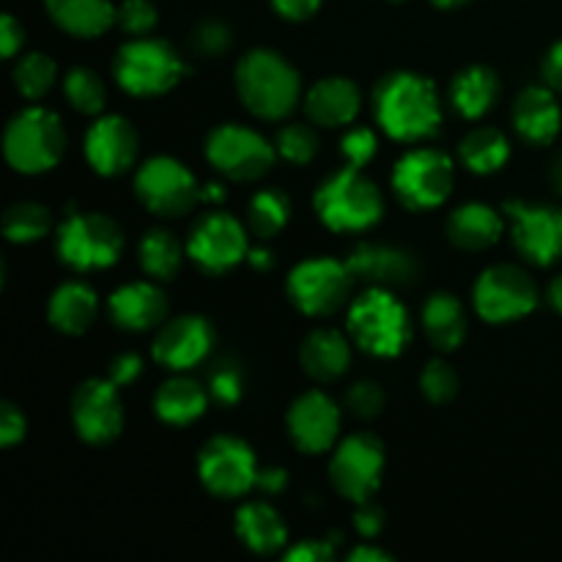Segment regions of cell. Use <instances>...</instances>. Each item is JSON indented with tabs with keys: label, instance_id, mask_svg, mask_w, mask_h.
I'll return each instance as SVG.
<instances>
[{
	"label": "cell",
	"instance_id": "6da1fadb",
	"mask_svg": "<svg viewBox=\"0 0 562 562\" xmlns=\"http://www.w3.org/2000/svg\"><path fill=\"white\" fill-rule=\"evenodd\" d=\"M373 113L379 126L395 140H423L439 130L437 88L415 71H393L373 91Z\"/></svg>",
	"mask_w": 562,
	"mask_h": 562
},
{
	"label": "cell",
	"instance_id": "7a4b0ae2",
	"mask_svg": "<svg viewBox=\"0 0 562 562\" xmlns=\"http://www.w3.org/2000/svg\"><path fill=\"white\" fill-rule=\"evenodd\" d=\"M300 75L274 49H252L236 66V93L258 119H285L300 102Z\"/></svg>",
	"mask_w": 562,
	"mask_h": 562
},
{
	"label": "cell",
	"instance_id": "3957f363",
	"mask_svg": "<svg viewBox=\"0 0 562 562\" xmlns=\"http://www.w3.org/2000/svg\"><path fill=\"white\" fill-rule=\"evenodd\" d=\"M3 151L16 173H44L55 168L66 151V132L58 115L47 108H25L5 126Z\"/></svg>",
	"mask_w": 562,
	"mask_h": 562
},
{
	"label": "cell",
	"instance_id": "277c9868",
	"mask_svg": "<svg viewBox=\"0 0 562 562\" xmlns=\"http://www.w3.org/2000/svg\"><path fill=\"white\" fill-rule=\"evenodd\" d=\"M316 212L333 231H366L382 220L384 198L362 168L346 165L318 187Z\"/></svg>",
	"mask_w": 562,
	"mask_h": 562
},
{
	"label": "cell",
	"instance_id": "5b68a950",
	"mask_svg": "<svg viewBox=\"0 0 562 562\" xmlns=\"http://www.w3.org/2000/svg\"><path fill=\"white\" fill-rule=\"evenodd\" d=\"M349 329L360 349L373 357H398L412 338L406 307L390 289L371 285L349 311Z\"/></svg>",
	"mask_w": 562,
	"mask_h": 562
},
{
	"label": "cell",
	"instance_id": "8992f818",
	"mask_svg": "<svg viewBox=\"0 0 562 562\" xmlns=\"http://www.w3.org/2000/svg\"><path fill=\"white\" fill-rule=\"evenodd\" d=\"M113 75L115 82L132 97H159L179 86L181 77L187 75V66L168 42L135 38L119 49Z\"/></svg>",
	"mask_w": 562,
	"mask_h": 562
},
{
	"label": "cell",
	"instance_id": "52a82bcc",
	"mask_svg": "<svg viewBox=\"0 0 562 562\" xmlns=\"http://www.w3.org/2000/svg\"><path fill=\"white\" fill-rule=\"evenodd\" d=\"M124 250V231L108 214L71 212L58 228V256L77 272L104 269L119 261Z\"/></svg>",
	"mask_w": 562,
	"mask_h": 562
},
{
	"label": "cell",
	"instance_id": "ba28073f",
	"mask_svg": "<svg viewBox=\"0 0 562 562\" xmlns=\"http://www.w3.org/2000/svg\"><path fill=\"white\" fill-rule=\"evenodd\" d=\"M456 170L448 154L437 148H417L398 159L393 170V190L406 209H434L448 201Z\"/></svg>",
	"mask_w": 562,
	"mask_h": 562
},
{
	"label": "cell",
	"instance_id": "9c48e42d",
	"mask_svg": "<svg viewBox=\"0 0 562 562\" xmlns=\"http://www.w3.org/2000/svg\"><path fill=\"white\" fill-rule=\"evenodd\" d=\"M278 148L258 132L239 124L212 130L206 140V157L214 168L234 181H258L274 165Z\"/></svg>",
	"mask_w": 562,
	"mask_h": 562
},
{
	"label": "cell",
	"instance_id": "30bf717a",
	"mask_svg": "<svg viewBox=\"0 0 562 562\" xmlns=\"http://www.w3.org/2000/svg\"><path fill=\"white\" fill-rule=\"evenodd\" d=\"M351 283H355V274L346 267V261L311 258L289 274V296L296 311L305 316H329L346 305Z\"/></svg>",
	"mask_w": 562,
	"mask_h": 562
},
{
	"label": "cell",
	"instance_id": "8fae6325",
	"mask_svg": "<svg viewBox=\"0 0 562 562\" xmlns=\"http://www.w3.org/2000/svg\"><path fill=\"white\" fill-rule=\"evenodd\" d=\"M135 192L143 206L159 217H181L201 201L195 176L173 157L148 159L135 176Z\"/></svg>",
	"mask_w": 562,
	"mask_h": 562
},
{
	"label": "cell",
	"instance_id": "7c38bea8",
	"mask_svg": "<svg viewBox=\"0 0 562 562\" xmlns=\"http://www.w3.org/2000/svg\"><path fill=\"white\" fill-rule=\"evenodd\" d=\"M538 305V285L530 274L514 263L486 269L475 283V311L486 322L505 324L527 316Z\"/></svg>",
	"mask_w": 562,
	"mask_h": 562
},
{
	"label": "cell",
	"instance_id": "4fadbf2b",
	"mask_svg": "<svg viewBox=\"0 0 562 562\" xmlns=\"http://www.w3.org/2000/svg\"><path fill=\"white\" fill-rule=\"evenodd\" d=\"M198 475L214 497H241L258 481L256 453L236 437H214L198 456Z\"/></svg>",
	"mask_w": 562,
	"mask_h": 562
},
{
	"label": "cell",
	"instance_id": "5bb4252c",
	"mask_svg": "<svg viewBox=\"0 0 562 562\" xmlns=\"http://www.w3.org/2000/svg\"><path fill=\"white\" fill-rule=\"evenodd\" d=\"M384 470V448L373 434H351L335 450L333 464H329V477L340 497L351 503H366L376 494L382 483Z\"/></svg>",
	"mask_w": 562,
	"mask_h": 562
},
{
	"label": "cell",
	"instance_id": "9a60e30c",
	"mask_svg": "<svg viewBox=\"0 0 562 562\" xmlns=\"http://www.w3.org/2000/svg\"><path fill=\"white\" fill-rule=\"evenodd\" d=\"M247 234L236 217L225 212H212L198 220L187 241V256L206 274H223L247 258Z\"/></svg>",
	"mask_w": 562,
	"mask_h": 562
},
{
	"label": "cell",
	"instance_id": "2e32d148",
	"mask_svg": "<svg viewBox=\"0 0 562 562\" xmlns=\"http://www.w3.org/2000/svg\"><path fill=\"white\" fill-rule=\"evenodd\" d=\"M71 420L80 439L91 445L113 442L124 428V406L119 384L110 379H88L71 395Z\"/></svg>",
	"mask_w": 562,
	"mask_h": 562
},
{
	"label": "cell",
	"instance_id": "e0dca14e",
	"mask_svg": "<svg viewBox=\"0 0 562 562\" xmlns=\"http://www.w3.org/2000/svg\"><path fill=\"white\" fill-rule=\"evenodd\" d=\"M505 212L514 220V245L538 267H549L562 256V212L554 206L508 201Z\"/></svg>",
	"mask_w": 562,
	"mask_h": 562
},
{
	"label": "cell",
	"instance_id": "ac0fdd59",
	"mask_svg": "<svg viewBox=\"0 0 562 562\" xmlns=\"http://www.w3.org/2000/svg\"><path fill=\"white\" fill-rule=\"evenodd\" d=\"M340 431V409L329 395L311 390L302 393L289 409V434L302 453H324L333 448Z\"/></svg>",
	"mask_w": 562,
	"mask_h": 562
},
{
	"label": "cell",
	"instance_id": "d6986e66",
	"mask_svg": "<svg viewBox=\"0 0 562 562\" xmlns=\"http://www.w3.org/2000/svg\"><path fill=\"white\" fill-rule=\"evenodd\" d=\"M137 157V132L124 115H102L86 135V159L99 176H121Z\"/></svg>",
	"mask_w": 562,
	"mask_h": 562
},
{
	"label": "cell",
	"instance_id": "ffe728a7",
	"mask_svg": "<svg viewBox=\"0 0 562 562\" xmlns=\"http://www.w3.org/2000/svg\"><path fill=\"white\" fill-rule=\"evenodd\" d=\"M214 344L212 324L203 316H179L159 329L154 340V360L170 371H187L206 360Z\"/></svg>",
	"mask_w": 562,
	"mask_h": 562
},
{
	"label": "cell",
	"instance_id": "44dd1931",
	"mask_svg": "<svg viewBox=\"0 0 562 562\" xmlns=\"http://www.w3.org/2000/svg\"><path fill=\"white\" fill-rule=\"evenodd\" d=\"M346 267L351 269L355 280L379 285V289H398L409 285L420 272V263L404 247L379 245V241H362L346 258Z\"/></svg>",
	"mask_w": 562,
	"mask_h": 562
},
{
	"label": "cell",
	"instance_id": "7402d4cb",
	"mask_svg": "<svg viewBox=\"0 0 562 562\" xmlns=\"http://www.w3.org/2000/svg\"><path fill=\"white\" fill-rule=\"evenodd\" d=\"M110 318L115 327L143 333V329L159 327L168 316V300L154 283H126L110 296Z\"/></svg>",
	"mask_w": 562,
	"mask_h": 562
},
{
	"label": "cell",
	"instance_id": "603a6c76",
	"mask_svg": "<svg viewBox=\"0 0 562 562\" xmlns=\"http://www.w3.org/2000/svg\"><path fill=\"white\" fill-rule=\"evenodd\" d=\"M360 88L346 77H324L307 91V119L318 126H346L360 113Z\"/></svg>",
	"mask_w": 562,
	"mask_h": 562
},
{
	"label": "cell",
	"instance_id": "cb8c5ba5",
	"mask_svg": "<svg viewBox=\"0 0 562 562\" xmlns=\"http://www.w3.org/2000/svg\"><path fill=\"white\" fill-rule=\"evenodd\" d=\"M560 104L554 93L543 86H530L516 97L514 126L532 146H547L560 132Z\"/></svg>",
	"mask_w": 562,
	"mask_h": 562
},
{
	"label": "cell",
	"instance_id": "d4e9b609",
	"mask_svg": "<svg viewBox=\"0 0 562 562\" xmlns=\"http://www.w3.org/2000/svg\"><path fill=\"white\" fill-rule=\"evenodd\" d=\"M349 340L338 329H313L300 346L302 371L311 379H316V382H333V379H338L349 368Z\"/></svg>",
	"mask_w": 562,
	"mask_h": 562
},
{
	"label": "cell",
	"instance_id": "484cf974",
	"mask_svg": "<svg viewBox=\"0 0 562 562\" xmlns=\"http://www.w3.org/2000/svg\"><path fill=\"white\" fill-rule=\"evenodd\" d=\"M44 5L49 20L77 38L102 36L119 14L110 0H44Z\"/></svg>",
	"mask_w": 562,
	"mask_h": 562
},
{
	"label": "cell",
	"instance_id": "4316f807",
	"mask_svg": "<svg viewBox=\"0 0 562 562\" xmlns=\"http://www.w3.org/2000/svg\"><path fill=\"white\" fill-rule=\"evenodd\" d=\"M503 236V217L486 203H464L448 217V239L461 250H488Z\"/></svg>",
	"mask_w": 562,
	"mask_h": 562
},
{
	"label": "cell",
	"instance_id": "83f0119b",
	"mask_svg": "<svg viewBox=\"0 0 562 562\" xmlns=\"http://www.w3.org/2000/svg\"><path fill=\"white\" fill-rule=\"evenodd\" d=\"M99 302L93 289H88L86 283H71L58 285L53 296H49L47 316L58 333L64 335H82L93 322H97Z\"/></svg>",
	"mask_w": 562,
	"mask_h": 562
},
{
	"label": "cell",
	"instance_id": "f1b7e54d",
	"mask_svg": "<svg viewBox=\"0 0 562 562\" xmlns=\"http://www.w3.org/2000/svg\"><path fill=\"white\" fill-rule=\"evenodd\" d=\"M236 536L258 554H274L289 541L283 519L269 503H247L236 510Z\"/></svg>",
	"mask_w": 562,
	"mask_h": 562
},
{
	"label": "cell",
	"instance_id": "f546056e",
	"mask_svg": "<svg viewBox=\"0 0 562 562\" xmlns=\"http://www.w3.org/2000/svg\"><path fill=\"white\" fill-rule=\"evenodd\" d=\"M423 329L439 351L459 349L467 338V313L459 296L445 294V291L428 296L426 307H423Z\"/></svg>",
	"mask_w": 562,
	"mask_h": 562
},
{
	"label": "cell",
	"instance_id": "4dcf8cb0",
	"mask_svg": "<svg viewBox=\"0 0 562 562\" xmlns=\"http://www.w3.org/2000/svg\"><path fill=\"white\" fill-rule=\"evenodd\" d=\"M206 404L209 390L187 376L168 379L154 395V409H157L159 420L170 423V426H187V423L198 420L206 412Z\"/></svg>",
	"mask_w": 562,
	"mask_h": 562
},
{
	"label": "cell",
	"instance_id": "1f68e13d",
	"mask_svg": "<svg viewBox=\"0 0 562 562\" xmlns=\"http://www.w3.org/2000/svg\"><path fill=\"white\" fill-rule=\"evenodd\" d=\"M499 97V77L497 71L488 66H470L461 75H456L453 86H450V99L453 108L459 110L464 119H481L483 113L494 108Z\"/></svg>",
	"mask_w": 562,
	"mask_h": 562
},
{
	"label": "cell",
	"instance_id": "d6a6232c",
	"mask_svg": "<svg viewBox=\"0 0 562 562\" xmlns=\"http://www.w3.org/2000/svg\"><path fill=\"white\" fill-rule=\"evenodd\" d=\"M459 154L472 173H497L508 162L510 143L494 126H477L459 143Z\"/></svg>",
	"mask_w": 562,
	"mask_h": 562
},
{
	"label": "cell",
	"instance_id": "836d02e7",
	"mask_svg": "<svg viewBox=\"0 0 562 562\" xmlns=\"http://www.w3.org/2000/svg\"><path fill=\"white\" fill-rule=\"evenodd\" d=\"M140 267L154 280H173L181 269V241L168 228H151L140 239Z\"/></svg>",
	"mask_w": 562,
	"mask_h": 562
},
{
	"label": "cell",
	"instance_id": "e575fe53",
	"mask_svg": "<svg viewBox=\"0 0 562 562\" xmlns=\"http://www.w3.org/2000/svg\"><path fill=\"white\" fill-rule=\"evenodd\" d=\"M291 217V201L280 190H261L252 195L250 212H247V228L261 239H272L283 231Z\"/></svg>",
	"mask_w": 562,
	"mask_h": 562
},
{
	"label": "cell",
	"instance_id": "d590c367",
	"mask_svg": "<svg viewBox=\"0 0 562 562\" xmlns=\"http://www.w3.org/2000/svg\"><path fill=\"white\" fill-rule=\"evenodd\" d=\"M49 225H53L49 209L33 201L14 203L3 214V236L9 241H16V245L42 239L44 234H49Z\"/></svg>",
	"mask_w": 562,
	"mask_h": 562
},
{
	"label": "cell",
	"instance_id": "8d00e7d4",
	"mask_svg": "<svg viewBox=\"0 0 562 562\" xmlns=\"http://www.w3.org/2000/svg\"><path fill=\"white\" fill-rule=\"evenodd\" d=\"M64 93L69 99V104L75 110L86 115H97L104 108V99H108V88L104 80L88 66H75V69L66 75L64 80Z\"/></svg>",
	"mask_w": 562,
	"mask_h": 562
},
{
	"label": "cell",
	"instance_id": "74e56055",
	"mask_svg": "<svg viewBox=\"0 0 562 562\" xmlns=\"http://www.w3.org/2000/svg\"><path fill=\"white\" fill-rule=\"evenodd\" d=\"M55 77H58V66L44 53L22 55L14 66V86L25 99H42L53 88Z\"/></svg>",
	"mask_w": 562,
	"mask_h": 562
},
{
	"label": "cell",
	"instance_id": "f35d334b",
	"mask_svg": "<svg viewBox=\"0 0 562 562\" xmlns=\"http://www.w3.org/2000/svg\"><path fill=\"white\" fill-rule=\"evenodd\" d=\"M420 390L431 404H448L459 393V373L445 360H431L420 373Z\"/></svg>",
	"mask_w": 562,
	"mask_h": 562
},
{
	"label": "cell",
	"instance_id": "ab89813d",
	"mask_svg": "<svg viewBox=\"0 0 562 562\" xmlns=\"http://www.w3.org/2000/svg\"><path fill=\"white\" fill-rule=\"evenodd\" d=\"M278 154L294 165L311 162L318 154V137L307 124H289L278 132Z\"/></svg>",
	"mask_w": 562,
	"mask_h": 562
},
{
	"label": "cell",
	"instance_id": "60d3db41",
	"mask_svg": "<svg viewBox=\"0 0 562 562\" xmlns=\"http://www.w3.org/2000/svg\"><path fill=\"white\" fill-rule=\"evenodd\" d=\"M209 395H212L217 404L234 406L236 401L245 393V379H241V371L236 362L231 360H217L209 371Z\"/></svg>",
	"mask_w": 562,
	"mask_h": 562
},
{
	"label": "cell",
	"instance_id": "b9f144b4",
	"mask_svg": "<svg viewBox=\"0 0 562 562\" xmlns=\"http://www.w3.org/2000/svg\"><path fill=\"white\" fill-rule=\"evenodd\" d=\"M190 42L195 53L206 55V58H214V55H223L225 49L231 47L234 36H231V27L225 25L223 20H203L195 25Z\"/></svg>",
	"mask_w": 562,
	"mask_h": 562
},
{
	"label": "cell",
	"instance_id": "7bdbcfd3",
	"mask_svg": "<svg viewBox=\"0 0 562 562\" xmlns=\"http://www.w3.org/2000/svg\"><path fill=\"white\" fill-rule=\"evenodd\" d=\"M115 22L132 36H146L157 25V9H154L151 0H124L119 5Z\"/></svg>",
	"mask_w": 562,
	"mask_h": 562
},
{
	"label": "cell",
	"instance_id": "ee69618b",
	"mask_svg": "<svg viewBox=\"0 0 562 562\" xmlns=\"http://www.w3.org/2000/svg\"><path fill=\"white\" fill-rule=\"evenodd\" d=\"M376 148L379 140L373 135V130H368V126H357V130L346 132L344 143H340L346 165H351V168H366L373 159V154H376Z\"/></svg>",
	"mask_w": 562,
	"mask_h": 562
},
{
	"label": "cell",
	"instance_id": "f6af8a7d",
	"mask_svg": "<svg viewBox=\"0 0 562 562\" xmlns=\"http://www.w3.org/2000/svg\"><path fill=\"white\" fill-rule=\"evenodd\" d=\"M346 406H349L351 415L362 417V420L376 417L384 409V390L376 382H368V379L366 382H357L346 393Z\"/></svg>",
	"mask_w": 562,
	"mask_h": 562
},
{
	"label": "cell",
	"instance_id": "bcb514c9",
	"mask_svg": "<svg viewBox=\"0 0 562 562\" xmlns=\"http://www.w3.org/2000/svg\"><path fill=\"white\" fill-rule=\"evenodd\" d=\"M25 415H22L14 404L0 406V445H3V448H11V445L20 442V439L25 437Z\"/></svg>",
	"mask_w": 562,
	"mask_h": 562
},
{
	"label": "cell",
	"instance_id": "7dc6e473",
	"mask_svg": "<svg viewBox=\"0 0 562 562\" xmlns=\"http://www.w3.org/2000/svg\"><path fill=\"white\" fill-rule=\"evenodd\" d=\"M335 558V543L329 541H316V538H311V541H302L296 543L294 549H289L285 552V560L289 562H327Z\"/></svg>",
	"mask_w": 562,
	"mask_h": 562
},
{
	"label": "cell",
	"instance_id": "c3c4849f",
	"mask_svg": "<svg viewBox=\"0 0 562 562\" xmlns=\"http://www.w3.org/2000/svg\"><path fill=\"white\" fill-rule=\"evenodd\" d=\"M140 371H143L140 357L132 355V351H126V355L113 357V362L108 366V379L113 384H119V387H124V384L135 382V379L140 376Z\"/></svg>",
	"mask_w": 562,
	"mask_h": 562
},
{
	"label": "cell",
	"instance_id": "681fc988",
	"mask_svg": "<svg viewBox=\"0 0 562 562\" xmlns=\"http://www.w3.org/2000/svg\"><path fill=\"white\" fill-rule=\"evenodd\" d=\"M355 527H357V532H360V536L376 538L379 532H382V527H384V510L379 508L373 499H366V503H360V508H357Z\"/></svg>",
	"mask_w": 562,
	"mask_h": 562
},
{
	"label": "cell",
	"instance_id": "f907efd6",
	"mask_svg": "<svg viewBox=\"0 0 562 562\" xmlns=\"http://www.w3.org/2000/svg\"><path fill=\"white\" fill-rule=\"evenodd\" d=\"M22 42H25V31H22L20 22L11 14L0 16V49H3L5 58H14Z\"/></svg>",
	"mask_w": 562,
	"mask_h": 562
},
{
	"label": "cell",
	"instance_id": "816d5d0a",
	"mask_svg": "<svg viewBox=\"0 0 562 562\" xmlns=\"http://www.w3.org/2000/svg\"><path fill=\"white\" fill-rule=\"evenodd\" d=\"M274 11H278L283 20H291V22H300V20H307V16H313L318 11V5H322V0H272Z\"/></svg>",
	"mask_w": 562,
	"mask_h": 562
},
{
	"label": "cell",
	"instance_id": "f5cc1de1",
	"mask_svg": "<svg viewBox=\"0 0 562 562\" xmlns=\"http://www.w3.org/2000/svg\"><path fill=\"white\" fill-rule=\"evenodd\" d=\"M543 80L554 91H562V42L549 49L547 60H543Z\"/></svg>",
	"mask_w": 562,
	"mask_h": 562
},
{
	"label": "cell",
	"instance_id": "db71d44e",
	"mask_svg": "<svg viewBox=\"0 0 562 562\" xmlns=\"http://www.w3.org/2000/svg\"><path fill=\"white\" fill-rule=\"evenodd\" d=\"M285 483H289V472L280 470V467H267V470H258L256 486L263 488L267 494L283 492Z\"/></svg>",
	"mask_w": 562,
	"mask_h": 562
},
{
	"label": "cell",
	"instance_id": "11a10c76",
	"mask_svg": "<svg viewBox=\"0 0 562 562\" xmlns=\"http://www.w3.org/2000/svg\"><path fill=\"white\" fill-rule=\"evenodd\" d=\"M349 560L351 562H390V554L376 547H357L355 552L349 554Z\"/></svg>",
	"mask_w": 562,
	"mask_h": 562
},
{
	"label": "cell",
	"instance_id": "9f6ffc18",
	"mask_svg": "<svg viewBox=\"0 0 562 562\" xmlns=\"http://www.w3.org/2000/svg\"><path fill=\"white\" fill-rule=\"evenodd\" d=\"M247 261H250L256 269H269V267H272V252L256 247V250L247 252Z\"/></svg>",
	"mask_w": 562,
	"mask_h": 562
},
{
	"label": "cell",
	"instance_id": "6f0895ef",
	"mask_svg": "<svg viewBox=\"0 0 562 562\" xmlns=\"http://www.w3.org/2000/svg\"><path fill=\"white\" fill-rule=\"evenodd\" d=\"M549 302H552L554 311L562 313V274L560 278H554V283L549 285Z\"/></svg>",
	"mask_w": 562,
	"mask_h": 562
},
{
	"label": "cell",
	"instance_id": "680465c9",
	"mask_svg": "<svg viewBox=\"0 0 562 562\" xmlns=\"http://www.w3.org/2000/svg\"><path fill=\"white\" fill-rule=\"evenodd\" d=\"M223 187H217V184H209L206 190H201V201H223Z\"/></svg>",
	"mask_w": 562,
	"mask_h": 562
},
{
	"label": "cell",
	"instance_id": "91938a15",
	"mask_svg": "<svg viewBox=\"0 0 562 562\" xmlns=\"http://www.w3.org/2000/svg\"><path fill=\"white\" fill-rule=\"evenodd\" d=\"M552 181L554 187H558V192L562 195V154L558 159H554V168H552Z\"/></svg>",
	"mask_w": 562,
	"mask_h": 562
},
{
	"label": "cell",
	"instance_id": "94428289",
	"mask_svg": "<svg viewBox=\"0 0 562 562\" xmlns=\"http://www.w3.org/2000/svg\"><path fill=\"white\" fill-rule=\"evenodd\" d=\"M434 5H439V9H453V5H461V3H470V0H431Z\"/></svg>",
	"mask_w": 562,
	"mask_h": 562
}]
</instances>
